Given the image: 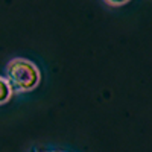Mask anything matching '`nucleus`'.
Masks as SVG:
<instances>
[{"label": "nucleus", "mask_w": 152, "mask_h": 152, "mask_svg": "<svg viewBox=\"0 0 152 152\" xmlns=\"http://www.w3.org/2000/svg\"><path fill=\"white\" fill-rule=\"evenodd\" d=\"M6 81L11 85L12 93L31 91L40 84L41 73L32 61L24 58H14L6 66Z\"/></svg>", "instance_id": "f257e3e1"}, {"label": "nucleus", "mask_w": 152, "mask_h": 152, "mask_svg": "<svg viewBox=\"0 0 152 152\" xmlns=\"http://www.w3.org/2000/svg\"><path fill=\"white\" fill-rule=\"evenodd\" d=\"M12 96V90H11V85L6 81L5 76H0V105L8 102Z\"/></svg>", "instance_id": "f03ea898"}, {"label": "nucleus", "mask_w": 152, "mask_h": 152, "mask_svg": "<svg viewBox=\"0 0 152 152\" xmlns=\"http://www.w3.org/2000/svg\"><path fill=\"white\" fill-rule=\"evenodd\" d=\"M108 5H111V6H119V5H123L125 2H119V3H114V2H107Z\"/></svg>", "instance_id": "7ed1b4c3"}]
</instances>
